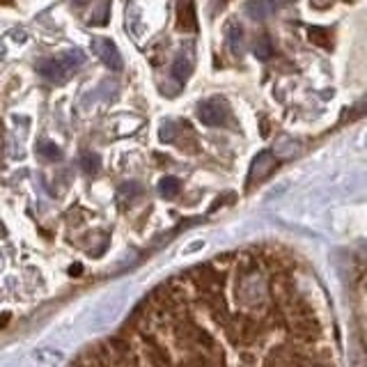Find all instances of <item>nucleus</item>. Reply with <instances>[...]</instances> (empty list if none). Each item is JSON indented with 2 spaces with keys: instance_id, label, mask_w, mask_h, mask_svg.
<instances>
[{
  "instance_id": "obj_6",
  "label": "nucleus",
  "mask_w": 367,
  "mask_h": 367,
  "mask_svg": "<svg viewBox=\"0 0 367 367\" xmlns=\"http://www.w3.org/2000/svg\"><path fill=\"white\" fill-rule=\"evenodd\" d=\"M191 71H193V55H191V51H186V53L181 51L177 55V60H174V64H172V78L177 80L179 85H184V83L188 80Z\"/></svg>"
},
{
  "instance_id": "obj_3",
  "label": "nucleus",
  "mask_w": 367,
  "mask_h": 367,
  "mask_svg": "<svg viewBox=\"0 0 367 367\" xmlns=\"http://www.w3.org/2000/svg\"><path fill=\"white\" fill-rule=\"evenodd\" d=\"M92 51H95V55L106 64V67L110 71H122V55H119L115 42L106 40V37H95L92 40Z\"/></svg>"
},
{
  "instance_id": "obj_1",
  "label": "nucleus",
  "mask_w": 367,
  "mask_h": 367,
  "mask_svg": "<svg viewBox=\"0 0 367 367\" xmlns=\"http://www.w3.org/2000/svg\"><path fill=\"white\" fill-rule=\"evenodd\" d=\"M83 62H85L83 51L73 49V51H67L64 55H60V58L40 62V73L51 83H64V80H69L71 73H76V69L83 67Z\"/></svg>"
},
{
  "instance_id": "obj_7",
  "label": "nucleus",
  "mask_w": 367,
  "mask_h": 367,
  "mask_svg": "<svg viewBox=\"0 0 367 367\" xmlns=\"http://www.w3.org/2000/svg\"><path fill=\"white\" fill-rule=\"evenodd\" d=\"M225 37H227V49L232 51L234 55L243 53V30L236 21H229L225 28Z\"/></svg>"
},
{
  "instance_id": "obj_15",
  "label": "nucleus",
  "mask_w": 367,
  "mask_h": 367,
  "mask_svg": "<svg viewBox=\"0 0 367 367\" xmlns=\"http://www.w3.org/2000/svg\"><path fill=\"white\" fill-rule=\"evenodd\" d=\"M73 3H76V5H85V3H90V0H73Z\"/></svg>"
},
{
  "instance_id": "obj_8",
  "label": "nucleus",
  "mask_w": 367,
  "mask_h": 367,
  "mask_svg": "<svg viewBox=\"0 0 367 367\" xmlns=\"http://www.w3.org/2000/svg\"><path fill=\"white\" fill-rule=\"evenodd\" d=\"M246 12L251 14L253 18H260V21H264V18H269L275 12V5L271 3V0H253V3L246 5Z\"/></svg>"
},
{
  "instance_id": "obj_2",
  "label": "nucleus",
  "mask_w": 367,
  "mask_h": 367,
  "mask_svg": "<svg viewBox=\"0 0 367 367\" xmlns=\"http://www.w3.org/2000/svg\"><path fill=\"white\" fill-rule=\"evenodd\" d=\"M198 117H200V122L202 124H207V126H220V124H225L227 122V117H229V108L223 99H207V101H202L200 108H198Z\"/></svg>"
},
{
  "instance_id": "obj_5",
  "label": "nucleus",
  "mask_w": 367,
  "mask_h": 367,
  "mask_svg": "<svg viewBox=\"0 0 367 367\" xmlns=\"http://www.w3.org/2000/svg\"><path fill=\"white\" fill-rule=\"evenodd\" d=\"M177 28L184 32L198 30V14L193 0H179L177 3Z\"/></svg>"
},
{
  "instance_id": "obj_9",
  "label": "nucleus",
  "mask_w": 367,
  "mask_h": 367,
  "mask_svg": "<svg viewBox=\"0 0 367 367\" xmlns=\"http://www.w3.org/2000/svg\"><path fill=\"white\" fill-rule=\"evenodd\" d=\"M159 191H161L163 198H174V195H177V193L181 191V184H179L177 177H165V179H161V184H159Z\"/></svg>"
},
{
  "instance_id": "obj_11",
  "label": "nucleus",
  "mask_w": 367,
  "mask_h": 367,
  "mask_svg": "<svg viewBox=\"0 0 367 367\" xmlns=\"http://www.w3.org/2000/svg\"><path fill=\"white\" fill-rule=\"evenodd\" d=\"M37 152H40V156H44L46 161H55L62 156V152L58 150V145L55 143H42L40 147H37Z\"/></svg>"
},
{
  "instance_id": "obj_16",
  "label": "nucleus",
  "mask_w": 367,
  "mask_h": 367,
  "mask_svg": "<svg viewBox=\"0 0 367 367\" xmlns=\"http://www.w3.org/2000/svg\"><path fill=\"white\" fill-rule=\"evenodd\" d=\"M5 3H9V0H5Z\"/></svg>"
},
{
  "instance_id": "obj_13",
  "label": "nucleus",
  "mask_w": 367,
  "mask_h": 367,
  "mask_svg": "<svg viewBox=\"0 0 367 367\" xmlns=\"http://www.w3.org/2000/svg\"><path fill=\"white\" fill-rule=\"evenodd\" d=\"M328 35H330V32L324 30V28H310V40H312V42H317V44H321V46H330L328 42L321 40V37H328Z\"/></svg>"
},
{
  "instance_id": "obj_12",
  "label": "nucleus",
  "mask_w": 367,
  "mask_h": 367,
  "mask_svg": "<svg viewBox=\"0 0 367 367\" xmlns=\"http://www.w3.org/2000/svg\"><path fill=\"white\" fill-rule=\"evenodd\" d=\"M80 165L85 172H97L99 170V156L97 154H83Z\"/></svg>"
},
{
  "instance_id": "obj_14",
  "label": "nucleus",
  "mask_w": 367,
  "mask_h": 367,
  "mask_svg": "<svg viewBox=\"0 0 367 367\" xmlns=\"http://www.w3.org/2000/svg\"><path fill=\"white\" fill-rule=\"evenodd\" d=\"M227 3H229V0H216V9H218V7H225Z\"/></svg>"
},
{
  "instance_id": "obj_4",
  "label": "nucleus",
  "mask_w": 367,
  "mask_h": 367,
  "mask_svg": "<svg viewBox=\"0 0 367 367\" xmlns=\"http://www.w3.org/2000/svg\"><path fill=\"white\" fill-rule=\"evenodd\" d=\"M275 168H278V159L271 152H260L253 159L251 170H248V186H257L264 179H269Z\"/></svg>"
},
{
  "instance_id": "obj_10",
  "label": "nucleus",
  "mask_w": 367,
  "mask_h": 367,
  "mask_svg": "<svg viewBox=\"0 0 367 367\" xmlns=\"http://www.w3.org/2000/svg\"><path fill=\"white\" fill-rule=\"evenodd\" d=\"M255 55L260 60H269L271 55H273V46H271V40L266 35H262L260 40L255 42Z\"/></svg>"
}]
</instances>
